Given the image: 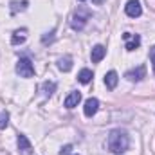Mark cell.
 Listing matches in <instances>:
<instances>
[{
  "mask_svg": "<svg viewBox=\"0 0 155 155\" xmlns=\"http://www.w3.org/2000/svg\"><path fill=\"white\" fill-rule=\"evenodd\" d=\"M27 5H29V2H27V0H22V2H11V13H13V15H16L18 11H25V9H27Z\"/></svg>",
  "mask_w": 155,
  "mask_h": 155,
  "instance_id": "obj_16",
  "label": "cell"
},
{
  "mask_svg": "<svg viewBox=\"0 0 155 155\" xmlns=\"http://www.w3.org/2000/svg\"><path fill=\"white\" fill-rule=\"evenodd\" d=\"M117 81H119V76H117L116 71H108V72L105 74V85H107L108 90H114V88H116Z\"/></svg>",
  "mask_w": 155,
  "mask_h": 155,
  "instance_id": "obj_10",
  "label": "cell"
},
{
  "mask_svg": "<svg viewBox=\"0 0 155 155\" xmlns=\"http://www.w3.org/2000/svg\"><path fill=\"white\" fill-rule=\"evenodd\" d=\"M7 124H9V114L4 110V112H0V130H4Z\"/></svg>",
  "mask_w": 155,
  "mask_h": 155,
  "instance_id": "obj_17",
  "label": "cell"
},
{
  "mask_svg": "<svg viewBox=\"0 0 155 155\" xmlns=\"http://www.w3.org/2000/svg\"><path fill=\"white\" fill-rule=\"evenodd\" d=\"M107 146L112 153H124L130 146V137L124 130H112L110 135H108V141H107Z\"/></svg>",
  "mask_w": 155,
  "mask_h": 155,
  "instance_id": "obj_1",
  "label": "cell"
},
{
  "mask_svg": "<svg viewBox=\"0 0 155 155\" xmlns=\"http://www.w3.org/2000/svg\"><path fill=\"white\" fill-rule=\"evenodd\" d=\"M79 2H85V0H79Z\"/></svg>",
  "mask_w": 155,
  "mask_h": 155,
  "instance_id": "obj_22",
  "label": "cell"
},
{
  "mask_svg": "<svg viewBox=\"0 0 155 155\" xmlns=\"http://www.w3.org/2000/svg\"><path fill=\"white\" fill-rule=\"evenodd\" d=\"M92 71L90 69H81L79 71V74H78V79H79V83H83V85H87V83H90V79H92Z\"/></svg>",
  "mask_w": 155,
  "mask_h": 155,
  "instance_id": "obj_15",
  "label": "cell"
},
{
  "mask_svg": "<svg viewBox=\"0 0 155 155\" xmlns=\"http://www.w3.org/2000/svg\"><path fill=\"white\" fill-rule=\"evenodd\" d=\"M97 108H99V101H97L96 97H88V99L85 101V108H83V112H85V116L87 117H92L96 112H97Z\"/></svg>",
  "mask_w": 155,
  "mask_h": 155,
  "instance_id": "obj_8",
  "label": "cell"
},
{
  "mask_svg": "<svg viewBox=\"0 0 155 155\" xmlns=\"http://www.w3.org/2000/svg\"><path fill=\"white\" fill-rule=\"evenodd\" d=\"M18 152L22 155H33V146H31V143H29V139L25 137V135H18Z\"/></svg>",
  "mask_w": 155,
  "mask_h": 155,
  "instance_id": "obj_7",
  "label": "cell"
},
{
  "mask_svg": "<svg viewBox=\"0 0 155 155\" xmlns=\"http://www.w3.org/2000/svg\"><path fill=\"white\" fill-rule=\"evenodd\" d=\"M90 11L88 9H78L76 13H74V16H72V20H71V27L74 29V31H81L83 27H85V24H87V20L90 18Z\"/></svg>",
  "mask_w": 155,
  "mask_h": 155,
  "instance_id": "obj_2",
  "label": "cell"
},
{
  "mask_svg": "<svg viewBox=\"0 0 155 155\" xmlns=\"http://www.w3.org/2000/svg\"><path fill=\"white\" fill-rule=\"evenodd\" d=\"M40 90H41V94H43L45 97H51V96L54 94V90H56V83H54V81H43V83L40 85Z\"/></svg>",
  "mask_w": 155,
  "mask_h": 155,
  "instance_id": "obj_13",
  "label": "cell"
},
{
  "mask_svg": "<svg viewBox=\"0 0 155 155\" xmlns=\"http://www.w3.org/2000/svg\"><path fill=\"white\" fill-rule=\"evenodd\" d=\"M16 72L22 78H33L35 76V67L29 58H20L16 63Z\"/></svg>",
  "mask_w": 155,
  "mask_h": 155,
  "instance_id": "obj_3",
  "label": "cell"
},
{
  "mask_svg": "<svg viewBox=\"0 0 155 155\" xmlns=\"http://www.w3.org/2000/svg\"><path fill=\"white\" fill-rule=\"evenodd\" d=\"M150 60H152V63H153V72H155V45L150 49Z\"/></svg>",
  "mask_w": 155,
  "mask_h": 155,
  "instance_id": "obj_20",
  "label": "cell"
},
{
  "mask_svg": "<svg viewBox=\"0 0 155 155\" xmlns=\"http://www.w3.org/2000/svg\"><path fill=\"white\" fill-rule=\"evenodd\" d=\"M54 33H56V31H54V29H52V31H51V33H47V35H45V36H43V38H41V43H43V45H47V43H51V41H52V40H54Z\"/></svg>",
  "mask_w": 155,
  "mask_h": 155,
  "instance_id": "obj_18",
  "label": "cell"
},
{
  "mask_svg": "<svg viewBox=\"0 0 155 155\" xmlns=\"http://www.w3.org/2000/svg\"><path fill=\"white\" fill-rule=\"evenodd\" d=\"M81 101V92H78V90H74V92H71L67 97H65V101H63V105H65V108H74V107H78V103Z\"/></svg>",
  "mask_w": 155,
  "mask_h": 155,
  "instance_id": "obj_9",
  "label": "cell"
},
{
  "mask_svg": "<svg viewBox=\"0 0 155 155\" xmlns=\"http://www.w3.org/2000/svg\"><path fill=\"white\" fill-rule=\"evenodd\" d=\"M105 54H107V49H105L103 45H96V47L92 49V52H90V60H92L94 63H99V61L105 58Z\"/></svg>",
  "mask_w": 155,
  "mask_h": 155,
  "instance_id": "obj_11",
  "label": "cell"
},
{
  "mask_svg": "<svg viewBox=\"0 0 155 155\" xmlns=\"http://www.w3.org/2000/svg\"><path fill=\"white\" fill-rule=\"evenodd\" d=\"M123 40L126 41V51H135L139 45H141V36L139 35H130V33H124L123 35Z\"/></svg>",
  "mask_w": 155,
  "mask_h": 155,
  "instance_id": "obj_6",
  "label": "cell"
},
{
  "mask_svg": "<svg viewBox=\"0 0 155 155\" xmlns=\"http://www.w3.org/2000/svg\"><path fill=\"white\" fill-rule=\"evenodd\" d=\"M27 38V29L25 27H22V29H16L15 33H13V36H11V43L13 45H20V43H24Z\"/></svg>",
  "mask_w": 155,
  "mask_h": 155,
  "instance_id": "obj_12",
  "label": "cell"
},
{
  "mask_svg": "<svg viewBox=\"0 0 155 155\" xmlns=\"http://www.w3.org/2000/svg\"><path fill=\"white\" fill-rule=\"evenodd\" d=\"M124 78L130 79V81H141L143 78H146V67H144V65H139V67L128 71V72L124 74Z\"/></svg>",
  "mask_w": 155,
  "mask_h": 155,
  "instance_id": "obj_5",
  "label": "cell"
},
{
  "mask_svg": "<svg viewBox=\"0 0 155 155\" xmlns=\"http://www.w3.org/2000/svg\"><path fill=\"white\" fill-rule=\"evenodd\" d=\"M58 69L63 71V72H69V71L72 69V58H71L69 54L63 56V58H60V60H58Z\"/></svg>",
  "mask_w": 155,
  "mask_h": 155,
  "instance_id": "obj_14",
  "label": "cell"
},
{
  "mask_svg": "<svg viewBox=\"0 0 155 155\" xmlns=\"http://www.w3.org/2000/svg\"><path fill=\"white\" fill-rule=\"evenodd\" d=\"M94 2H96V4H99V2H101V0H94Z\"/></svg>",
  "mask_w": 155,
  "mask_h": 155,
  "instance_id": "obj_21",
  "label": "cell"
},
{
  "mask_svg": "<svg viewBox=\"0 0 155 155\" xmlns=\"http://www.w3.org/2000/svg\"><path fill=\"white\" fill-rule=\"evenodd\" d=\"M71 152H72V144H65V146L60 150V155H71Z\"/></svg>",
  "mask_w": 155,
  "mask_h": 155,
  "instance_id": "obj_19",
  "label": "cell"
},
{
  "mask_svg": "<svg viewBox=\"0 0 155 155\" xmlns=\"http://www.w3.org/2000/svg\"><path fill=\"white\" fill-rule=\"evenodd\" d=\"M124 13H126L130 18H137V16H141L143 7H141V4H139L137 0H130V2L124 5Z\"/></svg>",
  "mask_w": 155,
  "mask_h": 155,
  "instance_id": "obj_4",
  "label": "cell"
}]
</instances>
